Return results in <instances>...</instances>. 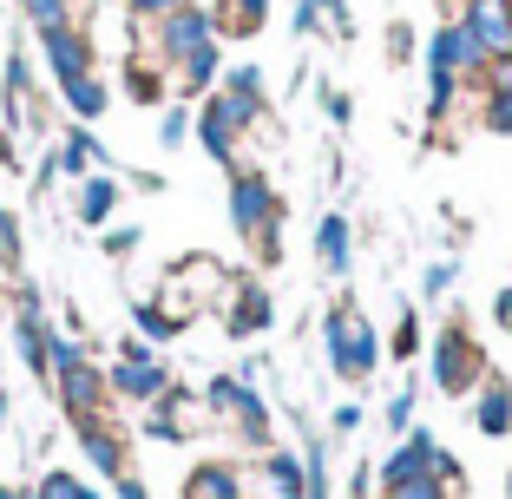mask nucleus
<instances>
[{"instance_id": "45", "label": "nucleus", "mask_w": 512, "mask_h": 499, "mask_svg": "<svg viewBox=\"0 0 512 499\" xmlns=\"http://www.w3.org/2000/svg\"><path fill=\"white\" fill-rule=\"evenodd\" d=\"M447 7H453V14H460V7H467V0H447Z\"/></svg>"}, {"instance_id": "46", "label": "nucleus", "mask_w": 512, "mask_h": 499, "mask_svg": "<svg viewBox=\"0 0 512 499\" xmlns=\"http://www.w3.org/2000/svg\"><path fill=\"white\" fill-rule=\"evenodd\" d=\"M506 499H512V473H506Z\"/></svg>"}, {"instance_id": "29", "label": "nucleus", "mask_w": 512, "mask_h": 499, "mask_svg": "<svg viewBox=\"0 0 512 499\" xmlns=\"http://www.w3.org/2000/svg\"><path fill=\"white\" fill-rule=\"evenodd\" d=\"M191 125H197V112H191V106H171L165 119H158V145H165V152H178L184 138H191Z\"/></svg>"}, {"instance_id": "47", "label": "nucleus", "mask_w": 512, "mask_h": 499, "mask_svg": "<svg viewBox=\"0 0 512 499\" xmlns=\"http://www.w3.org/2000/svg\"><path fill=\"white\" fill-rule=\"evenodd\" d=\"M381 499H388V493H381Z\"/></svg>"}, {"instance_id": "31", "label": "nucleus", "mask_w": 512, "mask_h": 499, "mask_svg": "<svg viewBox=\"0 0 512 499\" xmlns=\"http://www.w3.org/2000/svg\"><path fill=\"white\" fill-rule=\"evenodd\" d=\"M480 125H486V132H499V138H512V92H486Z\"/></svg>"}, {"instance_id": "18", "label": "nucleus", "mask_w": 512, "mask_h": 499, "mask_svg": "<svg viewBox=\"0 0 512 499\" xmlns=\"http://www.w3.org/2000/svg\"><path fill=\"white\" fill-rule=\"evenodd\" d=\"M348 250H355V237H348V217L342 211H329L316 224V263L329 276H348Z\"/></svg>"}, {"instance_id": "32", "label": "nucleus", "mask_w": 512, "mask_h": 499, "mask_svg": "<svg viewBox=\"0 0 512 499\" xmlns=\"http://www.w3.org/2000/svg\"><path fill=\"white\" fill-rule=\"evenodd\" d=\"M388 499H453V486L440 480V473H421V480H407V486H394Z\"/></svg>"}, {"instance_id": "25", "label": "nucleus", "mask_w": 512, "mask_h": 499, "mask_svg": "<svg viewBox=\"0 0 512 499\" xmlns=\"http://www.w3.org/2000/svg\"><path fill=\"white\" fill-rule=\"evenodd\" d=\"M125 92H132L138 106H158V99H165V73L145 66V60H132V66H125Z\"/></svg>"}, {"instance_id": "11", "label": "nucleus", "mask_w": 512, "mask_h": 499, "mask_svg": "<svg viewBox=\"0 0 512 499\" xmlns=\"http://www.w3.org/2000/svg\"><path fill=\"white\" fill-rule=\"evenodd\" d=\"M73 427H79V454L106 473V480H125V473H132V460H125V434L106 421V414H86V421H73Z\"/></svg>"}, {"instance_id": "12", "label": "nucleus", "mask_w": 512, "mask_h": 499, "mask_svg": "<svg viewBox=\"0 0 512 499\" xmlns=\"http://www.w3.org/2000/svg\"><path fill=\"white\" fill-rule=\"evenodd\" d=\"M434 454H440V440L427 434V427H414V434H401V447H394V454L381 460L375 480L394 493V486H407V480H421V473H434Z\"/></svg>"}, {"instance_id": "40", "label": "nucleus", "mask_w": 512, "mask_h": 499, "mask_svg": "<svg viewBox=\"0 0 512 499\" xmlns=\"http://www.w3.org/2000/svg\"><path fill=\"white\" fill-rule=\"evenodd\" d=\"M348 499H375V473L355 467V480H348Z\"/></svg>"}, {"instance_id": "3", "label": "nucleus", "mask_w": 512, "mask_h": 499, "mask_svg": "<svg viewBox=\"0 0 512 499\" xmlns=\"http://www.w3.org/2000/svg\"><path fill=\"white\" fill-rule=\"evenodd\" d=\"M53 388H60V408L73 414V421L99 414V408H106V394H112L79 335H53Z\"/></svg>"}, {"instance_id": "19", "label": "nucleus", "mask_w": 512, "mask_h": 499, "mask_svg": "<svg viewBox=\"0 0 512 499\" xmlns=\"http://www.w3.org/2000/svg\"><path fill=\"white\" fill-rule=\"evenodd\" d=\"M60 99H66V112H73L79 125H86V119H99V112L112 106V92H106V79H99V66H92V73H79V79H66V86H60Z\"/></svg>"}, {"instance_id": "1", "label": "nucleus", "mask_w": 512, "mask_h": 499, "mask_svg": "<svg viewBox=\"0 0 512 499\" xmlns=\"http://www.w3.org/2000/svg\"><path fill=\"white\" fill-rule=\"evenodd\" d=\"M322 342H329V368L342 381H368L381 368V355H388L381 335H375V322H368L355 303H335L329 316H322Z\"/></svg>"}, {"instance_id": "30", "label": "nucleus", "mask_w": 512, "mask_h": 499, "mask_svg": "<svg viewBox=\"0 0 512 499\" xmlns=\"http://www.w3.org/2000/svg\"><path fill=\"white\" fill-rule=\"evenodd\" d=\"M453 99H460V79L427 73V119H447V112H453Z\"/></svg>"}, {"instance_id": "39", "label": "nucleus", "mask_w": 512, "mask_h": 499, "mask_svg": "<svg viewBox=\"0 0 512 499\" xmlns=\"http://www.w3.org/2000/svg\"><path fill=\"white\" fill-rule=\"evenodd\" d=\"M493 322H499V329L512 335V283H506V289H499V296H493Z\"/></svg>"}, {"instance_id": "35", "label": "nucleus", "mask_w": 512, "mask_h": 499, "mask_svg": "<svg viewBox=\"0 0 512 499\" xmlns=\"http://www.w3.org/2000/svg\"><path fill=\"white\" fill-rule=\"evenodd\" d=\"M178 7H191V0H125V14L145 20V27H151V20H165V14H178Z\"/></svg>"}, {"instance_id": "26", "label": "nucleus", "mask_w": 512, "mask_h": 499, "mask_svg": "<svg viewBox=\"0 0 512 499\" xmlns=\"http://www.w3.org/2000/svg\"><path fill=\"white\" fill-rule=\"evenodd\" d=\"M132 322H138V335H145L151 348H158V342H171V335H184V329H178V322H171L158 303H132Z\"/></svg>"}, {"instance_id": "43", "label": "nucleus", "mask_w": 512, "mask_h": 499, "mask_svg": "<svg viewBox=\"0 0 512 499\" xmlns=\"http://www.w3.org/2000/svg\"><path fill=\"white\" fill-rule=\"evenodd\" d=\"M322 106H329L335 125H348V99H342V92H322Z\"/></svg>"}, {"instance_id": "14", "label": "nucleus", "mask_w": 512, "mask_h": 499, "mask_svg": "<svg viewBox=\"0 0 512 499\" xmlns=\"http://www.w3.org/2000/svg\"><path fill=\"white\" fill-rule=\"evenodd\" d=\"M270 322H276V303H270V289L243 276V283H237V303H230V316H224V329L237 335V342H250V335H263Z\"/></svg>"}, {"instance_id": "13", "label": "nucleus", "mask_w": 512, "mask_h": 499, "mask_svg": "<svg viewBox=\"0 0 512 499\" xmlns=\"http://www.w3.org/2000/svg\"><path fill=\"white\" fill-rule=\"evenodd\" d=\"M473 427H480V434H493V440L512 434V381L493 375V368H486V381L473 388Z\"/></svg>"}, {"instance_id": "33", "label": "nucleus", "mask_w": 512, "mask_h": 499, "mask_svg": "<svg viewBox=\"0 0 512 499\" xmlns=\"http://www.w3.org/2000/svg\"><path fill=\"white\" fill-rule=\"evenodd\" d=\"M0 270H20V217L0 211Z\"/></svg>"}, {"instance_id": "24", "label": "nucleus", "mask_w": 512, "mask_h": 499, "mask_svg": "<svg viewBox=\"0 0 512 499\" xmlns=\"http://www.w3.org/2000/svg\"><path fill=\"white\" fill-rule=\"evenodd\" d=\"M33 499H99V493H92V486L79 480V473L46 467V473H40V486H33Z\"/></svg>"}, {"instance_id": "8", "label": "nucleus", "mask_w": 512, "mask_h": 499, "mask_svg": "<svg viewBox=\"0 0 512 499\" xmlns=\"http://www.w3.org/2000/svg\"><path fill=\"white\" fill-rule=\"evenodd\" d=\"M106 388L119 394V401H138V408H151V401H165L171 388H178V381H171V368L158 362V355H138V362H112L106 368Z\"/></svg>"}, {"instance_id": "22", "label": "nucleus", "mask_w": 512, "mask_h": 499, "mask_svg": "<svg viewBox=\"0 0 512 499\" xmlns=\"http://www.w3.org/2000/svg\"><path fill=\"white\" fill-rule=\"evenodd\" d=\"M302 473H309V499H329V440L302 427Z\"/></svg>"}, {"instance_id": "2", "label": "nucleus", "mask_w": 512, "mask_h": 499, "mask_svg": "<svg viewBox=\"0 0 512 499\" xmlns=\"http://www.w3.org/2000/svg\"><path fill=\"white\" fill-rule=\"evenodd\" d=\"M256 99H237V92H204V106H197V145H204V158H217V165H230L237 171V145H243V132L256 125Z\"/></svg>"}, {"instance_id": "37", "label": "nucleus", "mask_w": 512, "mask_h": 499, "mask_svg": "<svg viewBox=\"0 0 512 499\" xmlns=\"http://www.w3.org/2000/svg\"><path fill=\"white\" fill-rule=\"evenodd\" d=\"M138 250V224H112L106 230V257H132Z\"/></svg>"}, {"instance_id": "6", "label": "nucleus", "mask_w": 512, "mask_h": 499, "mask_svg": "<svg viewBox=\"0 0 512 499\" xmlns=\"http://www.w3.org/2000/svg\"><path fill=\"white\" fill-rule=\"evenodd\" d=\"M217 40V14L211 7H178V14H165V20H151V53L165 66H178V60H191L197 46H211Z\"/></svg>"}, {"instance_id": "23", "label": "nucleus", "mask_w": 512, "mask_h": 499, "mask_svg": "<svg viewBox=\"0 0 512 499\" xmlns=\"http://www.w3.org/2000/svg\"><path fill=\"white\" fill-rule=\"evenodd\" d=\"M20 20L33 33H53V27H79L73 20V0H20Z\"/></svg>"}, {"instance_id": "7", "label": "nucleus", "mask_w": 512, "mask_h": 499, "mask_svg": "<svg viewBox=\"0 0 512 499\" xmlns=\"http://www.w3.org/2000/svg\"><path fill=\"white\" fill-rule=\"evenodd\" d=\"M427 73H447V79L486 73V53H480V40L467 33V20H460V14H453L447 27H434V40H427Z\"/></svg>"}, {"instance_id": "9", "label": "nucleus", "mask_w": 512, "mask_h": 499, "mask_svg": "<svg viewBox=\"0 0 512 499\" xmlns=\"http://www.w3.org/2000/svg\"><path fill=\"white\" fill-rule=\"evenodd\" d=\"M40 60H46V73L66 86V79L92 73L99 46H92V33H86V27H53V33H40Z\"/></svg>"}, {"instance_id": "15", "label": "nucleus", "mask_w": 512, "mask_h": 499, "mask_svg": "<svg viewBox=\"0 0 512 499\" xmlns=\"http://www.w3.org/2000/svg\"><path fill=\"white\" fill-rule=\"evenodd\" d=\"M184 499H243V473L230 460H204L184 473Z\"/></svg>"}, {"instance_id": "27", "label": "nucleus", "mask_w": 512, "mask_h": 499, "mask_svg": "<svg viewBox=\"0 0 512 499\" xmlns=\"http://www.w3.org/2000/svg\"><path fill=\"white\" fill-rule=\"evenodd\" d=\"M388 355L394 362H414V355H421V316H414V309H401V322H394V335H388Z\"/></svg>"}, {"instance_id": "44", "label": "nucleus", "mask_w": 512, "mask_h": 499, "mask_svg": "<svg viewBox=\"0 0 512 499\" xmlns=\"http://www.w3.org/2000/svg\"><path fill=\"white\" fill-rule=\"evenodd\" d=\"M0 421H7V394H0Z\"/></svg>"}, {"instance_id": "4", "label": "nucleus", "mask_w": 512, "mask_h": 499, "mask_svg": "<svg viewBox=\"0 0 512 499\" xmlns=\"http://www.w3.org/2000/svg\"><path fill=\"white\" fill-rule=\"evenodd\" d=\"M230 224L243 243H256L263 257H276V224H283V204H276L270 178L263 171H230Z\"/></svg>"}, {"instance_id": "38", "label": "nucleus", "mask_w": 512, "mask_h": 499, "mask_svg": "<svg viewBox=\"0 0 512 499\" xmlns=\"http://www.w3.org/2000/svg\"><path fill=\"white\" fill-rule=\"evenodd\" d=\"M434 473H440V480L453 486V493H460V486H467V467H460V460H453V454H434Z\"/></svg>"}, {"instance_id": "10", "label": "nucleus", "mask_w": 512, "mask_h": 499, "mask_svg": "<svg viewBox=\"0 0 512 499\" xmlns=\"http://www.w3.org/2000/svg\"><path fill=\"white\" fill-rule=\"evenodd\" d=\"M460 20H467V33L480 40L486 66H493V60H512V0H467V7H460Z\"/></svg>"}, {"instance_id": "36", "label": "nucleus", "mask_w": 512, "mask_h": 499, "mask_svg": "<svg viewBox=\"0 0 512 499\" xmlns=\"http://www.w3.org/2000/svg\"><path fill=\"white\" fill-rule=\"evenodd\" d=\"M453 276H460V263H427L421 296H447V289H453Z\"/></svg>"}, {"instance_id": "42", "label": "nucleus", "mask_w": 512, "mask_h": 499, "mask_svg": "<svg viewBox=\"0 0 512 499\" xmlns=\"http://www.w3.org/2000/svg\"><path fill=\"white\" fill-rule=\"evenodd\" d=\"M355 427H362V408H355V401H348V408H335V434H355Z\"/></svg>"}, {"instance_id": "41", "label": "nucleus", "mask_w": 512, "mask_h": 499, "mask_svg": "<svg viewBox=\"0 0 512 499\" xmlns=\"http://www.w3.org/2000/svg\"><path fill=\"white\" fill-rule=\"evenodd\" d=\"M112 486H119V499H151V486L138 480V473H125V480H112Z\"/></svg>"}, {"instance_id": "21", "label": "nucleus", "mask_w": 512, "mask_h": 499, "mask_svg": "<svg viewBox=\"0 0 512 499\" xmlns=\"http://www.w3.org/2000/svg\"><path fill=\"white\" fill-rule=\"evenodd\" d=\"M263 480H270V493L276 499H309V473H302V460L296 454H263Z\"/></svg>"}, {"instance_id": "16", "label": "nucleus", "mask_w": 512, "mask_h": 499, "mask_svg": "<svg viewBox=\"0 0 512 499\" xmlns=\"http://www.w3.org/2000/svg\"><path fill=\"white\" fill-rule=\"evenodd\" d=\"M53 158H60V171H66V178H92V171H106V165H112V152H106V145H99V138L86 132V125H73V132H66V145H60Z\"/></svg>"}, {"instance_id": "20", "label": "nucleus", "mask_w": 512, "mask_h": 499, "mask_svg": "<svg viewBox=\"0 0 512 499\" xmlns=\"http://www.w3.org/2000/svg\"><path fill=\"white\" fill-rule=\"evenodd\" d=\"M112 211H119V178H99V171H92V178L79 184V224L106 230Z\"/></svg>"}, {"instance_id": "17", "label": "nucleus", "mask_w": 512, "mask_h": 499, "mask_svg": "<svg viewBox=\"0 0 512 499\" xmlns=\"http://www.w3.org/2000/svg\"><path fill=\"white\" fill-rule=\"evenodd\" d=\"M171 73H178V92H184V99H191V92H211L217 79H224V46H217V40L197 46L191 60H178Z\"/></svg>"}, {"instance_id": "28", "label": "nucleus", "mask_w": 512, "mask_h": 499, "mask_svg": "<svg viewBox=\"0 0 512 499\" xmlns=\"http://www.w3.org/2000/svg\"><path fill=\"white\" fill-rule=\"evenodd\" d=\"M224 92H237V99H256L263 106V66H224Z\"/></svg>"}, {"instance_id": "5", "label": "nucleus", "mask_w": 512, "mask_h": 499, "mask_svg": "<svg viewBox=\"0 0 512 499\" xmlns=\"http://www.w3.org/2000/svg\"><path fill=\"white\" fill-rule=\"evenodd\" d=\"M480 381H486V355H480V342H473V329L467 322H447L440 342H434V388L453 394V401H467Z\"/></svg>"}, {"instance_id": "34", "label": "nucleus", "mask_w": 512, "mask_h": 499, "mask_svg": "<svg viewBox=\"0 0 512 499\" xmlns=\"http://www.w3.org/2000/svg\"><path fill=\"white\" fill-rule=\"evenodd\" d=\"M381 421H388V434H407V427H414V388H401V394H394Z\"/></svg>"}]
</instances>
